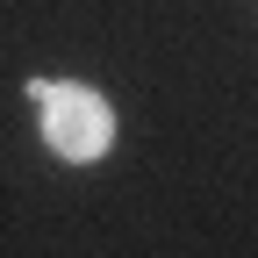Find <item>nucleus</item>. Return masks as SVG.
<instances>
[{
    "label": "nucleus",
    "instance_id": "nucleus-1",
    "mask_svg": "<svg viewBox=\"0 0 258 258\" xmlns=\"http://www.w3.org/2000/svg\"><path fill=\"white\" fill-rule=\"evenodd\" d=\"M29 101L43 108V144L57 158H72V165H86V158H101L115 144V115L93 86H64V79H29Z\"/></svg>",
    "mask_w": 258,
    "mask_h": 258
}]
</instances>
